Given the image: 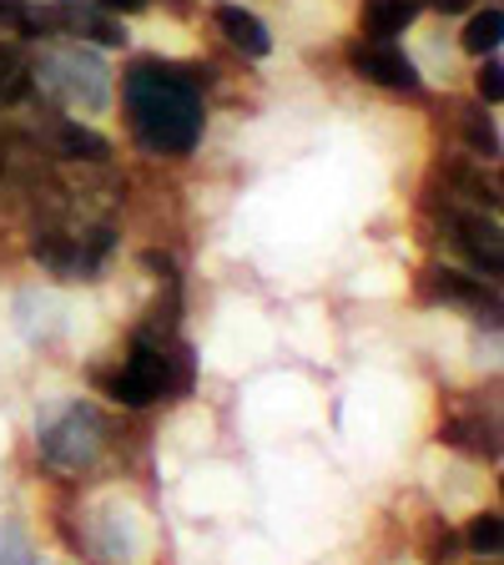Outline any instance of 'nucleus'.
I'll use <instances>...</instances> for the list:
<instances>
[{"mask_svg":"<svg viewBox=\"0 0 504 565\" xmlns=\"http://www.w3.org/2000/svg\"><path fill=\"white\" fill-rule=\"evenodd\" d=\"M121 111H127V131L141 152L192 157L202 131H207L197 66H182L167 56H137L121 71Z\"/></svg>","mask_w":504,"mask_h":565,"instance_id":"1","label":"nucleus"},{"mask_svg":"<svg viewBox=\"0 0 504 565\" xmlns=\"http://www.w3.org/2000/svg\"><path fill=\"white\" fill-rule=\"evenodd\" d=\"M192 349L176 339L172 329H152V323H137L127 353H121L117 369H96V384L111 404L121 409H152L167 399H187L192 394Z\"/></svg>","mask_w":504,"mask_h":565,"instance_id":"2","label":"nucleus"},{"mask_svg":"<svg viewBox=\"0 0 504 565\" xmlns=\"http://www.w3.org/2000/svg\"><path fill=\"white\" fill-rule=\"evenodd\" d=\"M106 449H111V424L86 399H56L35 419V455L51 475L82 480L106 459Z\"/></svg>","mask_w":504,"mask_h":565,"instance_id":"3","label":"nucleus"},{"mask_svg":"<svg viewBox=\"0 0 504 565\" xmlns=\"http://www.w3.org/2000/svg\"><path fill=\"white\" fill-rule=\"evenodd\" d=\"M111 66H106L96 51H86L82 41H51L46 51H41V61H31V86L46 102L66 106V111H86V117H96V111H106L111 106Z\"/></svg>","mask_w":504,"mask_h":565,"instance_id":"4","label":"nucleus"},{"mask_svg":"<svg viewBox=\"0 0 504 565\" xmlns=\"http://www.w3.org/2000/svg\"><path fill=\"white\" fill-rule=\"evenodd\" d=\"M439 233L444 243L454 247L459 258L470 263V273H480L484 282H500L504 278V233H500V217L480 207H464V202H439Z\"/></svg>","mask_w":504,"mask_h":565,"instance_id":"5","label":"nucleus"},{"mask_svg":"<svg viewBox=\"0 0 504 565\" xmlns=\"http://www.w3.org/2000/svg\"><path fill=\"white\" fill-rule=\"evenodd\" d=\"M117 253V227L96 223L86 233H61V227H41L31 237V258L51 273V278H96L106 258Z\"/></svg>","mask_w":504,"mask_h":565,"instance_id":"6","label":"nucleus"},{"mask_svg":"<svg viewBox=\"0 0 504 565\" xmlns=\"http://www.w3.org/2000/svg\"><path fill=\"white\" fill-rule=\"evenodd\" d=\"M348 71L358 82L378 86V92L414 96V102L429 96L423 71L414 66V56L399 46V41H384V35H358V41H348Z\"/></svg>","mask_w":504,"mask_h":565,"instance_id":"7","label":"nucleus"},{"mask_svg":"<svg viewBox=\"0 0 504 565\" xmlns=\"http://www.w3.org/2000/svg\"><path fill=\"white\" fill-rule=\"evenodd\" d=\"M419 298L423 303H444V308H464V313L484 318V323H500V282H484L480 273L449 268V263H435V268L419 273Z\"/></svg>","mask_w":504,"mask_h":565,"instance_id":"8","label":"nucleus"},{"mask_svg":"<svg viewBox=\"0 0 504 565\" xmlns=\"http://www.w3.org/2000/svg\"><path fill=\"white\" fill-rule=\"evenodd\" d=\"M51 15H56V35L66 41H92V46H127V21L111 11H101L96 0H51Z\"/></svg>","mask_w":504,"mask_h":565,"instance_id":"9","label":"nucleus"},{"mask_svg":"<svg viewBox=\"0 0 504 565\" xmlns=\"http://www.w3.org/2000/svg\"><path fill=\"white\" fill-rule=\"evenodd\" d=\"M444 198L449 202H464V207H480V212H494L500 217V177L484 172V162H474V157H444Z\"/></svg>","mask_w":504,"mask_h":565,"instance_id":"10","label":"nucleus"},{"mask_svg":"<svg viewBox=\"0 0 504 565\" xmlns=\"http://www.w3.org/2000/svg\"><path fill=\"white\" fill-rule=\"evenodd\" d=\"M439 445H449L454 455L480 459V465H494L500 459V424H494V414L484 419L480 409H459L439 424Z\"/></svg>","mask_w":504,"mask_h":565,"instance_id":"11","label":"nucleus"},{"mask_svg":"<svg viewBox=\"0 0 504 565\" xmlns=\"http://www.w3.org/2000/svg\"><path fill=\"white\" fill-rule=\"evenodd\" d=\"M217 31L223 41L247 61H268L272 56V31L262 25V15H253L247 6H217Z\"/></svg>","mask_w":504,"mask_h":565,"instance_id":"12","label":"nucleus"},{"mask_svg":"<svg viewBox=\"0 0 504 565\" xmlns=\"http://www.w3.org/2000/svg\"><path fill=\"white\" fill-rule=\"evenodd\" d=\"M51 121V141H56V152L66 157V162H111V141L101 137V131H92L86 121L76 117H46Z\"/></svg>","mask_w":504,"mask_h":565,"instance_id":"13","label":"nucleus"},{"mask_svg":"<svg viewBox=\"0 0 504 565\" xmlns=\"http://www.w3.org/2000/svg\"><path fill=\"white\" fill-rule=\"evenodd\" d=\"M0 35H11V41H51L56 35L51 0H0Z\"/></svg>","mask_w":504,"mask_h":565,"instance_id":"14","label":"nucleus"},{"mask_svg":"<svg viewBox=\"0 0 504 565\" xmlns=\"http://www.w3.org/2000/svg\"><path fill=\"white\" fill-rule=\"evenodd\" d=\"M419 15H423V0H364V6H358L364 35H384V41L404 35Z\"/></svg>","mask_w":504,"mask_h":565,"instance_id":"15","label":"nucleus"},{"mask_svg":"<svg viewBox=\"0 0 504 565\" xmlns=\"http://www.w3.org/2000/svg\"><path fill=\"white\" fill-rule=\"evenodd\" d=\"M454 117H459V137H464V147H470L474 157H484V162H500L504 141H500V121H494V111H484V102H464Z\"/></svg>","mask_w":504,"mask_h":565,"instance_id":"16","label":"nucleus"},{"mask_svg":"<svg viewBox=\"0 0 504 565\" xmlns=\"http://www.w3.org/2000/svg\"><path fill=\"white\" fill-rule=\"evenodd\" d=\"M25 96H35V86H31V56L21 51V41L0 35V111H6V106H21Z\"/></svg>","mask_w":504,"mask_h":565,"instance_id":"17","label":"nucleus"},{"mask_svg":"<svg viewBox=\"0 0 504 565\" xmlns=\"http://www.w3.org/2000/svg\"><path fill=\"white\" fill-rule=\"evenodd\" d=\"M459 46L470 51L474 61L500 56V46H504V6H484V11H474L470 25H464V35H459Z\"/></svg>","mask_w":504,"mask_h":565,"instance_id":"18","label":"nucleus"},{"mask_svg":"<svg viewBox=\"0 0 504 565\" xmlns=\"http://www.w3.org/2000/svg\"><path fill=\"white\" fill-rule=\"evenodd\" d=\"M504 520H500V510H480V515L464 525V545H470V555H480V561H494L500 555V545H504Z\"/></svg>","mask_w":504,"mask_h":565,"instance_id":"19","label":"nucleus"},{"mask_svg":"<svg viewBox=\"0 0 504 565\" xmlns=\"http://www.w3.org/2000/svg\"><path fill=\"white\" fill-rule=\"evenodd\" d=\"M0 565H41L21 520H0Z\"/></svg>","mask_w":504,"mask_h":565,"instance_id":"20","label":"nucleus"},{"mask_svg":"<svg viewBox=\"0 0 504 565\" xmlns=\"http://www.w3.org/2000/svg\"><path fill=\"white\" fill-rule=\"evenodd\" d=\"M474 96L484 106H500L504 102V66L500 56H480V71H474Z\"/></svg>","mask_w":504,"mask_h":565,"instance_id":"21","label":"nucleus"},{"mask_svg":"<svg viewBox=\"0 0 504 565\" xmlns=\"http://www.w3.org/2000/svg\"><path fill=\"white\" fill-rule=\"evenodd\" d=\"M96 6H101V11H111V15H141L152 0H96Z\"/></svg>","mask_w":504,"mask_h":565,"instance_id":"22","label":"nucleus"},{"mask_svg":"<svg viewBox=\"0 0 504 565\" xmlns=\"http://www.w3.org/2000/svg\"><path fill=\"white\" fill-rule=\"evenodd\" d=\"M474 0H423V11H439V15H464Z\"/></svg>","mask_w":504,"mask_h":565,"instance_id":"23","label":"nucleus"}]
</instances>
